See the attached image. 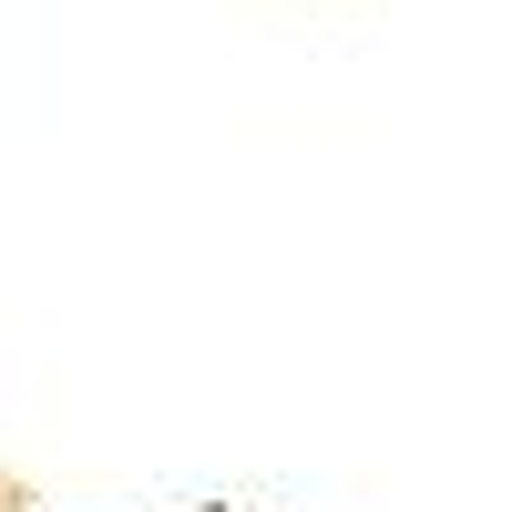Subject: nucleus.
<instances>
[{"label":"nucleus","instance_id":"1","mask_svg":"<svg viewBox=\"0 0 512 512\" xmlns=\"http://www.w3.org/2000/svg\"><path fill=\"white\" fill-rule=\"evenodd\" d=\"M195 512H236V502H195Z\"/></svg>","mask_w":512,"mask_h":512}]
</instances>
